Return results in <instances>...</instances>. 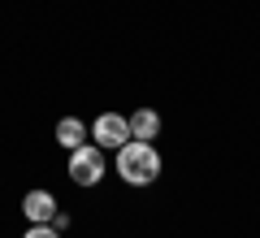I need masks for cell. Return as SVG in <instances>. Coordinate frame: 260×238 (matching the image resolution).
<instances>
[{
  "instance_id": "cell-1",
  "label": "cell",
  "mask_w": 260,
  "mask_h": 238,
  "mask_svg": "<svg viewBox=\"0 0 260 238\" xmlns=\"http://www.w3.org/2000/svg\"><path fill=\"white\" fill-rule=\"evenodd\" d=\"M117 169H121V178L126 182H135V186H148L152 178L160 174V156L152 152V143H126V147H117Z\"/></svg>"
},
{
  "instance_id": "cell-2",
  "label": "cell",
  "mask_w": 260,
  "mask_h": 238,
  "mask_svg": "<svg viewBox=\"0 0 260 238\" xmlns=\"http://www.w3.org/2000/svg\"><path fill=\"white\" fill-rule=\"evenodd\" d=\"M100 174H104V165H100V156H95V147H87V143L74 147V156H70V178L78 186H95Z\"/></svg>"
},
{
  "instance_id": "cell-3",
  "label": "cell",
  "mask_w": 260,
  "mask_h": 238,
  "mask_svg": "<svg viewBox=\"0 0 260 238\" xmlns=\"http://www.w3.org/2000/svg\"><path fill=\"white\" fill-rule=\"evenodd\" d=\"M95 143L100 147H126V139H130V121L126 117H117V113H104V117H95Z\"/></svg>"
},
{
  "instance_id": "cell-4",
  "label": "cell",
  "mask_w": 260,
  "mask_h": 238,
  "mask_svg": "<svg viewBox=\"0 0 260 238\" xmlns=\"http://www.w3.org/2000/svg\"><path fill=\"white\" fill-rule=\"evenodd\" d=\"M22 212H26L35 225H48V221L56 217V199H52L48 191H30L26 199H22Z\"/></svg>"
},
{
  "instance_id": "cell-5",
  "label": "cell",
  "mask_w": 260,
  "mask_h": 238,
  "mask_svg": "<svg viewBox=\"0 0 260 238\" xmlns=\"http://www.w3.org/2000/svg\"><path fill=\"white\" fill-rule=\"evenodd\" d=\"M56 139H61V147H83V139H87V126L78 117H65V121H56Z\"/></svg>"
},
{
  "instance_id": "cell-6",
  "label": "cell",
  "mask_w": 260,
  "mask_h": 238,
  "mask_svg": "<svg viewBox=\"0 0 260 238\" xmlns=\"http://www.w3.org/2000/svg\"><path fill=\"white\" fill-rule=\"evenodd\" d=\"M156 130H160V117L152 109H139L130 117V139H156Z\"/></svg>"
},
{
  "instance_id": "cell-7",
  "label": "cell",
  "mask_w": 260,
  "mask_h": 238,
  "mask_svg": "<svg viewBox=\"0 0 260 238\" xmlns=\"http://www.w3.org/2000/svg\"><path fill=\"white\" fill-rule=\"evenodd\" d=\"M26 238H61L56 229H48V225H35V229H26Z\"/></svg>"
}]
</instances>
